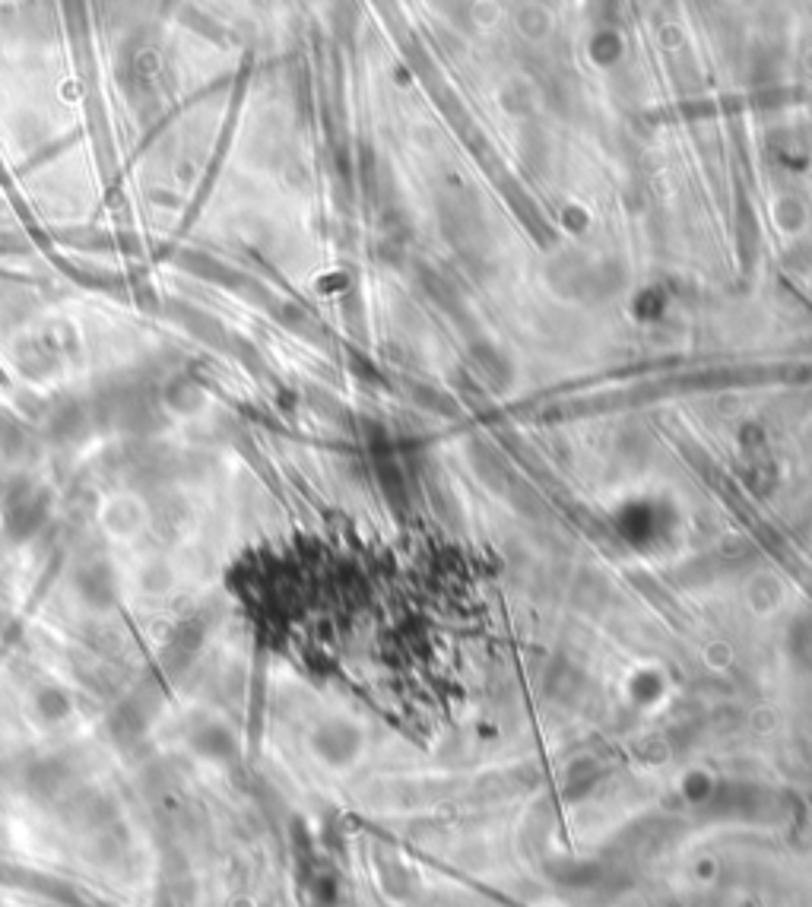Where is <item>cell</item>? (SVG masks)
Listing matches in <instances>:
<instances>
[{
    "label": "cell",
    "mask_w": 812,
    "mask_h": 907,
    "mask_svg": "<svg viewBox=\"0 0 812 907\" xmlns=\"http://www.w3.org/2000/svg\"><path fill=\"white\" fill-rule=\"evenodd\" d=\"M165 400H169L175 410H181V413H194L197 406L203 403V394H200V387L194 384V381H188V378H175L172 384H169V391H165Z\"/></svg>",
    "instance_id": "obj_4"
},
{
    "label": "cell",
    "mask_w": 812,
    "mask_h": 907,
    "mask_svg": "<svg viewBox=\"0 0 812 907\" xmlns=\"http://www.w3.org/2000/svg\"><path fill=\"white\" fill-rule=\"evenodd\" d=\"M45 514V495L32 492V489H20L7 505V524L10 527H26V533L42 521Z\"/></svg>",
    "instance_id": "obj_2"
},
{
    "label": "cell",
    "mask_w": 812,
    "mask_h": 907,
    "mask_svg": "<svg viewBox=\"0 0 812 907\" xmlns=\"http://www.w3.org/2000/svg\"><path fill=\"white\" fill-rule=\"evenodd\" d=\"M178 314H181V324L188 327V330H194L197 337H203V340H216V321L210 318V314H203V311H197V308H188V305H181L178 308Z\"/></svg>",
    "instance_id": "obj_5"
},
{
    "label": "cell",
    "mask_w": 812,
    "mask_h": 907,
    "mask_svg": "<svg viewBox=\"0 0 812 907\" xmlns=\"http://www.w3.org/2000/svg\"><path fill=\"white\" fill-rule=\"evenodd\" d=\"M86 429V413L77 400H61L48 416V435L54 441H73Z\"/></svg>",
    "instance_id": "obj_1"
},
{
    "label": "cell",
    "mask_w": 812,
    "mask_h": 907,
    "mask_svg": "<svg viewBox=\"0 0 812 907\" xmlns=\"http://www.w3.org/2000/svg\"><path fill=\"white\" fill-rule=\"evenodd\" d=\"M26 448H29V438L23 432V425L0 413V454L7 460H20V457H26Z\"/></svg>",
    "instance_id": "obj_3"
}]
</instances>
